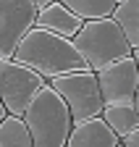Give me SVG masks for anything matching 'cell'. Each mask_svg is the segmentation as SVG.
Here are the masks:
<instances>
[{
  "label": "cell",
  "mask_w": 139,
  "mask_h": 147,
  "mask_svg": "<svg viewBox=\"0 0 139 147\" xmlns=\"http://www.w3.org/2000/svg\"><path fill=\"white\" fill-rule=\"evenodd\" d=\"M50 87L60 95V100L66 102L74 121L100 116L102 105H105L102 95H100V87H97V76L89 68H79V71H68V74H60V76H53Z\"/></svg>",
  "instance_id": "4"
},
{
  "label": "cell",
  "mask_w": 139,
  "mask_h": 147,
  "mask_svg": "<svg viewBox=\"0 0 139 147\" xmlns=\"http://www.w3.org/2000/svg\"><path fill=\"white\" fill-rule=\"evenodd\" d=\"M74 47L79 53V58L84 61V66L89 71H97L102 66H108L124 55H131V45L124 37L121 26L113 21L110 16L105 18H89L84 21L81 29L74 34Z\"/></svg>",
  "instance_id": "3"
},
{
  "label": "cell",
  "mask_w": 139,
  "mask_h": 147,
  "mask_svg": "<svg viewBox=\"0 0 139 147\" xmlns=\"http://www.w3.org/2000/svg\"><path fill=\"white\" fill-rule=\"evenodd\" d=\"M110 18L121 26L131 50H139V0H118Z\"/></svg>",
  "instance_id": "11"
},
{
  "label": "cell",
  "mask_w": 139,
  "mask_h": 147,
  "mask_svg": "<svg viewBox=\"0 0 139 147\" xmlns=\"http://www.w3.org/2000/svg\"><path fill=\"white\" fill-rule=\"evenodd\" d=\"M11 58L24 63V66H29L32 71H37L45 79L60 76V74H68V71L87 68L71 40L58 37V34H50V32L37 29V26H32L24 34V40L16 45Z\"/></svg>",
  "instance_id": "1"
},
{
  "label": "cell",
  "mask_w": 139,
  "mask_h": 147,
  "mask_svg": "<svg viewBox=\"0 0 139 147\" xmlns=\"http://www.w3.org/2000/svg\"><path fill=\"white\" fill-rule=\"evenodd\" d=\"M21 121L29 131L32 147H66L68 131L74 123L66 102L50 84L40 87V92L26 105Z\"/></svg>",
  "instance_id": "2"
},
{
  "label": "cell",
  "mask_w": 139,
  "mask_h": 147,
  "mask_svg": "<svg viewBox=\"0 0 139 147\" xmlns=\"http://www.w3.org/2000/svg\"><path fill=\"white\" fill-rule=\"evenodd\" d=\"M100 118L108 123V129L121 139L126 137L129 131L139 129V108H136V100H129V102H105L100 110Z\"/></svg>",
  "instance_id": "10"
},
{
  "label": "cell",
  "mask_w": 139,
  "mask_h": 147,
  "mask_svg": "<svg viewBox=\"0 0 139 147\" xmlns=\"http://www.w3.org/2000/svg\"><path fill=\"white\" fill-rule=\"evenodd\" d=\"M115 147H121V144H115Z\"/></svg>",
  "instance_id": "17"
},
{
  "label": "cell",
  "mask_w": 139,
  "mask_h": 147,
  "mask_svg": "<svg viewBox=\"0 0 139 147\" xmlns=\"http://www.w3.org/2000/svg\"><path fill=\"white\" fill-rule=\"evenodd\" d=\"M32 3L37 5V8H42V5H47V3H50V0H32Z\"/></svg>",
  "instance_id": "15"
},
{
  "label": "cell",
  "mask_w": 139,
  "mask_h": 147,
  "mask_svg": "<svg viewBox=\"0 0 139 147\" xmlns=\"http://www.w3.org/2000/svg\"><path fill=\"white\" fill-rule=\"evenodd\" d=\"M45 76H40L37 71H32L29 66L13 61V58H3L0 61V102H3L8 116H24L26 105L32 102V97L40 92V87H45Z\"/></svg>",
  "instance_id": "5"
},
{
  "label": "cell",
  "mask_w": 139,
  "mask_h": 147,
  "mask_svg": "<svg viewBox=\"0 0 139 147\" xmlns=\"http://www.w3.org/2000/svg\"><path fill=\"white\" fill-rule=\"evenodd\" d=\"M115 144H118V137L108 129V123L100 116L74 121L66 139V147H115Z\"/></svg>",
  "instance_id": "9"
},
{
  "label": "cell",
  "mask_w": 139,
  "mask_h": 147,
  "mask_svg": "<svg viewBox=\"0 0 139 147\" xmlns=\"http://www.w3.org/2000/svg\"><path fill=\"white\" fill-rule=\"evenodd\" d=\"M37 5L32 0H0V61L11 58L16 45L34 26Z\"/></svg>",
  "instance_id": "7"
},
{
  "label": "cell",
  "mask_w": 139,
  "mask_h": 147,
  "mask_svg": "<svg viewBox=\"0 0 139 147\" xmlns=\"http://www.w3.org/2000/svg\"><path fill=\"white\" fill-rule=\"evenodd\" d=\"M5 116H8V113H5V108H3V102H0V121H3Z\"/></svg>",
  "instance_id": "16"
},
{
  "label": "cell",
  "mask_w": 139,
  "mask_h": 147,
  "mask_svg": "<svg viewBox=\"0 0 139 147\" xmlns=\"http://www.w3.org/2000/svg\"><path fill=\"white\" fill-rule=\"evenodd\" d=\"M60 3L68 11H74L81 21H89V18H105L115 8V0H60Z\"/></svg>",
  "instance_id": "12"
},
{
  "label": "cell",
  "mask_w": 139,
  "mask_h": 147,
  "mask_svg": "<svg viewBox=\"0 0 139 147\" xmlns=\"http://www.w3.org/2000/svg\"><path fill=\"white\" fill-rule=\"evenodd\" d=\"M97 87L102 102H129L136 100V89H139V68H136V53L124 55L108 66H102L95 71Z\"/></svg>",
  "instance_id": "6"
},
{
  "label": "cell",
  "mask_w": 139,
  "mask_h": 147,
  "mask_svg": "<svg viewBox=\"0 0 139 147\" xmlns=\"http://www.w3.org/2000/svg\"><path fill=\"white\" fill-rule=\"evenodd\" d=\"M0 147H32L29 131L19 116H5L0 121Z\"/></svg>",
  "instance_id": "13"
},
{
  "label": "cell",
  "mask_w": 139,
  "mask_h": 147,
  "mask_svg": "<svg viewBox=\"0 0 139 147\" xmlns=\"http://www.w3.org/2000/svg\"><path fill=\"white\" fill-rule=\"evenodd\" d=\"M115 3H118V0H115Z\"/></svg>",
  "instance_id": "18"
},
{
  "label": "cell",
  "mask_w": 139,
  "mask_h": 147,
  "mask_svg": "<svg viewBox=\"0 0 139 147\" xmlns=\"http://www.w3.org/2000/svg\"><path fill=\"white\" fill-rule=\"evenodd\" d=\"M81 18L68 11L60 0H50L47 5L37 8V18H34V26L37 29H45L50 34H58V37H66V40H74V34L81 29Z\"/></svg>",
  "instance_id": "8"
},
{
  "label": "cell",
  "mask_w": 139,
  "mask_h": 147,
  "mask_svg": "<svg viewBox=\"0 0 139 147\" xmlns=\"http://www.w3.org/2000/svg\"><path fill=\"white\" fill-rule=\"evenodd\" d=\"M121 147H139V129H134V131H129L126 137H121L118 139Z\"/></svg>",
  "instance_id": "14"
}]
</instances>
